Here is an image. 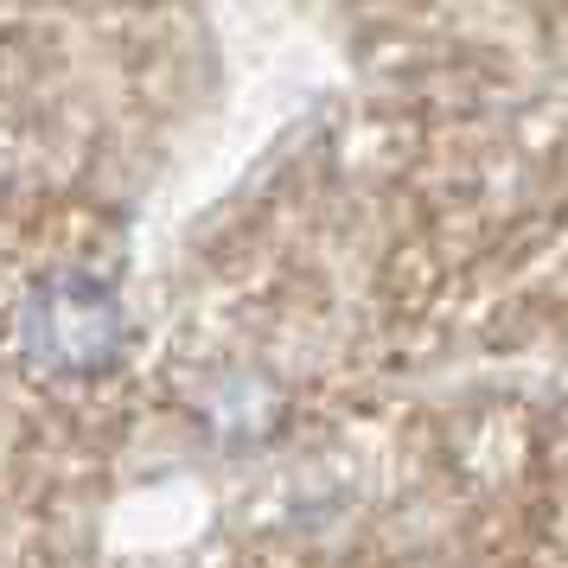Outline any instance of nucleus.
Listing matches in <instances>:
<instances>
[{
	"mask_svg": "<svg viewBox=\"0 0 568 568\" xmlns=\"http://www.w3.org/2000/svg\"><path fill=\"white\" fill-rule=\"evenodd\" d=\"M129 313L97 275H39L20 301V358L39 377H103L122 364Z\"/></svg>",
	"mask_w": 568,
	"mask_h": 568,
	"instance_id": "obj_1",
	"label": "nucleus"
}]
</instances>
